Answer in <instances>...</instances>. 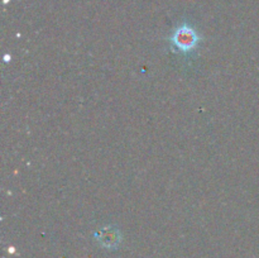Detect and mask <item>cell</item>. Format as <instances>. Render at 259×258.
<instances>
[{"label":"cell","mask_w":259,"mask_h":258,"mask_svg":"<svg viewBox=\"0 0 259 258\" xmlns=\"http://www.w3.org/2000/svg\"><path fill=\"white\" fill-rule=\"evenodd\" d=\"M95 238L101 247L104 248H115L118 247L121 240L120 232L118 229H114L113 227H105L98 233H95Z\"/></svg>","instance_id":"2"},{"label":"cell","mask_w":259,"mask_h":258,"mask_svg":"<svg viewBox=\"0 0 259 258\" xmlns=\"http://www.w3.org/2000/svg\"><path fill=\"white\" fill-rule=\"evenodd\" d=\"M171 46L180 53L186 57L194 55L197 50V46L201 42V37L192 25L189 23H182L174 30L171 37L168 38Z\"/></svg>","instance_id":"1"}]
</instances>
